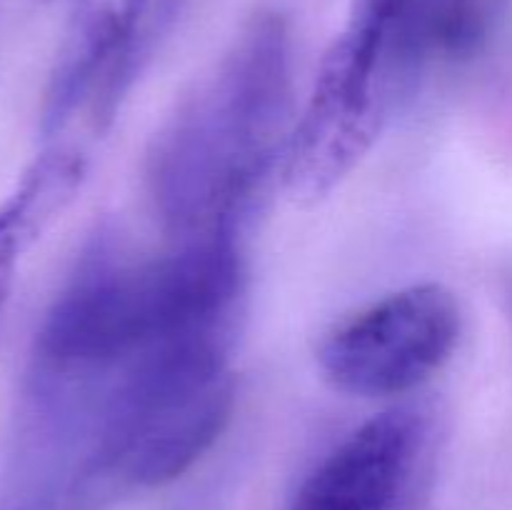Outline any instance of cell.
Wrapping results in <instances>:
<instances>
[{
	"mask_svg": "<svg viewBox=\"0 0 512 510\" xmlns=\"http://www.w3.org/2000/svg\"><path fill=\"white\" fill-rule=\"evenodd\" d=\"M293 48L283 15H253L155 133L145 165L175 243L240 230L290 138Z\"/></svg>",
	"mask_w": 512,
	"mask_h": 510,
	"instance_id": "6da1fadb",
	"label": "cell"
},
{
	"mask_svg": "<svg viewBox=\"0 0 512 510\" xmlns=\"http://www.w3.org/2000/svg\"><path fill=\"white\" fill-rule=\"evenodd\" d=\"M243 308L240 230L180 240L140 263H115L95 250L45 313L28 378L95 385L155 345L240 325Z\"/></svg>",
	"mask_w": 512,
	"mask_h": 510,
	"instance_id": "7a4b0ae2",
	"label": "cell"
},
{
	"mask_svg": "<svg viewBox=\"0 0 512 510\" xmlns=\"http://www.w3.org/2000/svg\"><path fill=\"white\" fill-rule=\"evenodd\" d=\"M238 325L145 350L95 385L85 418L80 505L163 488L188 473L233 418Z\"/></svg>",
	"mask_w": 512,
	"mask_h": 510,
	"instance_id": "3957f363",
	"label": "cell"
},
{
	"mask_svg": "<svg viewBox=\"0 0 512 510\" xmlns=\"http://www.w3.org/2000/svg\"><path fill=\"white\" fill-rule=\"evenodd\" d=\"M463 315L443 283L405 285L335 325L318 348L323 378L353 398L418 390L458 348Z\"/></svg>",
	"mask_w": 512,
	"mask_h": 510,
	"instance_id": "277c9868",
	"label": "cell"
},
{
	"mask_svg": "<svg viewBox=\"0 0 512 510\" xmlns=\"http://www.w3.org/2000/svg\"><path fill=\"white\" fill-rule=\"evenodd\" d=\"M433 458V415L418 405H393L310 470L290 510H418Z\"/></svg>",
	"mask_w": 512,
	"mask_h": 510,
	"instance_id": "5b68a950",
	"label": "cell"
},
{
	"mask_svg": "<svg viewBox=\"0 0 512 510\" xmlns=\"http://www.w3.org/2000/svg\"><path fill=\"white\" fill-rule=\"evenodd\" d=\"M438 0H355L345 33L378 50L408 88L430 58Z\"/></svg>",
	"mask_w": 512,
	"mask_h": 510,
	"instance_id": "8992f818",
	"label": "cell"
},
{
	"mask_svg": "<svg viewBox=\"0 0 512 510\" xmlns=\"http://www.w3.org/2000/svg\"><path fill=\"white\" fill-rule=\"evenodd\" d=\"M30 223H33V218L18 198L0 208V320H3L5 305H8L10 290H13L15 265H18Z\"/></svg>",
	"mask_w": 512,
	"mask_h": 510,
	"instance_id": "52a82bcc",
	"label": "cell"
}]
</instances>
